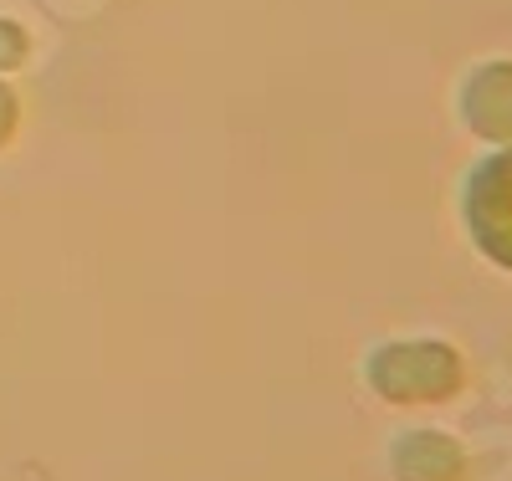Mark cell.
I'll return each mask as SVG.
<instances>
[{
  "instance_id": "6da1fadb",
  "label": "cell",
  "mask_w": 512,
  "mask_h": 481,
  "mask_svg": "<svg viewBox=\"0 0 512 481\" xmlns=\"http://www.w3.org/2000/svg\"><path fill=\"white\" fill-rule=\"evenodd\" d=\"M369 384L395 405H436L461 389V359L436 338L390 343L369 359Z\"/></svg>"
},
{
  "instance_id": "7a4b0ae2",
  "label": "cell",
  "mask_w": 512,
  "mask_h": 481,
  "mask_svg": "<svg viewBox=\"0 0 512 481\" xmlns=\"http://www.w3.org/2000/svg\"><path fill=\"white\" fill-rule=\"evenodd\" d=\"M461 221L472 231V246L487 261H497L502 272H512V149L472 169L461 195Z\"/></svg>"
},
{
  "instance_id": "3957f363",
  "label": "cell",
  "mask_w": 512,
  "mask_h": 481,
  "mask_svg": "<svg viewBox=\"0 0 512 481\" xmlns=\"http://www.w3.org/2000/svg\"><path fill=\"white\" fill-rule=\"evenodd\" d=\"M461 113L482 139H512V62H492L466 82Z\"/></svg>"
},
{
  "instance_id": "277c9868",
  "label": "cell",
  "mask_w": 512,
  "mask_h": 481,
  "mask_svg": "<svg viewBox=\"0 0 512 481\" xmlns=\"http://www.w3.org/2000/svg\"><path fill=\"white\" fill-rule=\"evenodd\" d=\"M395 476L400 481H461V451L446 435L415 430L395 446Z\"/></svg>"
},
{
  "instance_id": "5b68a950",
  "label": "cell",
  "mask_w": 512,
  "mask_h": 481,
  "mask_svg": "<svg viewBox=\"0 0 512 481\" xmlns=\"http://www.w3.org/2000/svg\"><path fill=\"white\" fill-rule=\"evenodd\" d=\"M26 62V31L16 21H0V67Z\"/></svg>"
},
{
  "instance_id": "8992f818",
  "label": "cell",
  "mask_w": 512,
  "mask_h": 481,
  "mask_svg": "<svg viewBox=\"0 0 512 481\" xmlns=\"http://www.w3.org/2000/svg\"><path fill=\"white\" fill-rule=\"evenodd\" d=\"M16 118H21V108H16V93L6 82H0V149L11 144V134H16Z\"/></svg>"
}]
</instances>
